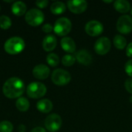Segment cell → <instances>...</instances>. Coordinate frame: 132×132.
Masks as SVG:
<instances>
[{"label":"cell","mask_w":132,"mask_h":132,"mask_svg":"<svg viewBox=\"0 0 132 132\" xmlns=\"http://www.w3.org/2000/svg\"><path fill=\"white\" fill-rule=\"evenodd\" d=\"M24 90L25 84L18 77H11L8 79L2 87L3 94L9 99L21 97Z\"/></svg>","instance_id":"1"},{"label":"cell","mask_w":132,"mask_h":132,"mask_svg":"<svg viewBox=\"0 0 132 132\" xmlns=\"http://www.w3.org/2000/svg\"><path fill=\"white\" fill-rule=\"evenodd\" d=\"M25 48V41L19 36H13L9 39L4 44L5 51L11 55L20 53Z\"/></svg>","instance_id":"2"},{"label":"cell","mask_w":132,"mask_h":132,"mask_svg":"<svg viewBox=\"0 0 132 132\" xmlns=\"http://www.w3.org/2000/svg\"><path fill=\"white\" fill-rule=\"evenodd\" d=\"M72 29V22L67 17H61L58 19L54 24L53 31L59 36H66L70 33Z\"/></svg>","instance_id":"3"},{"label":"cell","mask_w":132,"mask_h":132,"mask_svg":"<svg viewBox=\"0 0 132 132\" xmlns=\"http://www.w3.org/2000/svg\"><path fill=\"white\" fill-rule=\"evenodd\" d=\"M46 87L40 82H32L26 88V94L32 99H39L46 94Z\"/></svg>","instance_id":"4"},{"label":"cell","mask_w":132,"mask_h":132,"mask_svg":"<svg viewBox=\"0 0 132 132\" xmlns=\"http://www.w3.org/2000/svg\"><path fill=\"white\" fill-rule=\"evenodd\" d=\"M25 20L31 26H39L44 21V14L38 9H31L26 12Z\"/></svg>","instance_id":"5"},{"label":"cell","mask_w":132,"mask_h":132,"mask_svg":"<svg viewBox=\"0 0 132 132\" xmlns=\"http://www.w3.org/2000/svg\"><path fill=\"white\" fill-rule=\"evenodd\" d=\"M52 82L57 86H65L71 80L70 73L63 69H56L51 75Z\"/></svg>","instance_id":"6"},{"label":"cell","mask_w":132,"mask_h":132,"mask_svg":"<svg viewBox=\"0 0 132 132\" xmlns=\"http://www.w3.org/2000/svg\"><path fill=\"white\" fill-rule=\"evenodd\" d=\"M62 118L57 114H51L45 119L44 125L47 131L50 132L58 131L62 126Z\"/></svg>","instance_id":"7"},{"label":"cell","mask_w":132,"mask_h":132,"mask_svg":"<svg viewBox=\"0 0 132 132\" xmlns=\"http://www.w3.org/2000/svg\"><path fill=\"white\" fill-rule=\"evenodd\" d=\"M117 29L121 34H129L132 32V17L128 15L120 16L117 22Z\"/></svg>","instance_id":"8"},{"label":"cell","mask_w":132,"mask_h":132,"mask_svg":"<svg viewBox=\"0 0 132 132\" xmlns=\"http://www.w3.org/2000/svg\"><path fill=\"white\" fill-rule=\"evenodd\" d=\"M111 40L106 36L100 37L99 39H97L94 46V49L96 53L101 56L106 55L111 50Z\"/></svg>","instance_id":"9"},{"label":"cell","mask_w":132,"mask_h":132,"mask_svg":"<svg viewBox=\"0 0 132 132\" xmlns=\"http://www.w3.org/2000/svg\"><path fill=\"white\" fill-rule=\"evenodd\" d=\"M85 32L87 35L92 37L98 36L104 32L103 24L97 20H90L85 25Z\"/></svg>","instance_id":"10"},{"label":"cell","mask_w":132,"mask_h":132,"mask_svg":"<svg viewBox=\"0 0 132 132\" xmlns=\"http://www.w3.org/2000/svg\"><path fill=\"white\" fill-rule=\"evenodd\" d=\"M67 6L73 14H81L87 10L88 3L85 0H70L67 2Z\"/></svg>","instance_id":"11"},{"label":"cell","mask_w":132,"mask_h":132,"mask_svg":"<svg viewBox=\"0 0 132 132\" xmlns=\"http://www.w3.org/2000/svg\"><path fill=\"white\" fill-rule=\"evenodd\" d=\"M50 73V68L45 64L36 65L32 70V75L35 78L38 80L46 79Z\"/></svg>","instance_id":"12"},{"label":"cell","mask_w":132,"mask_h":132,"mask_svg":"<svg viewBox=\"0 0 132 132\" xmlns=\"http://www.w3.org/2000/svg\"><path fill=\"white\" fill-rule=\"evenodd\" d=\"M76 60L77 62L84 66H89L91 64L93 61V57L90 53H89L87 50H80L76 53L75 55Z\"/></svg>","instance_id":"13"},{"label":"cell","mask_w":132,"mask_h":132,"mask_svg":"<svg viewBox=\"0 0 132 132\" xmlns=\"http://www.w3.org/2000/svg\"><path fill=\"white\" fill-rule=\"evenodd\" d=\"M57 45V39L53 35H47L43 40V48L46 52L53 51Z\"/></svg>","instance_id":"14"},{"label":"cell","mask_w":132,"mask_h":132,"mask_svg":"<svg viewBox=\"0 0 132 132\" xmlns=\"http://www.w3.org/2000/svg\"><path fill=\"white\" fill-rule=\"evenodd\" d=\"M60 45L62 49L70 54L73 53L76 51V43L74 40L69 36L63 37L60 41Z\"/></svg>","instance_id":"15"},{"label":"cell","mask_w":132,"mask_h":132,"mask_svg":"<svg viewBox=\"0 0 132 132\" xmlns=\"http://www.w3.org/2000/svg\"><path fill=\"white\" fill-rule=\"evenodd\" d=\"M114 8L117 12L125 14L131 10V4L127 0H116L114 2Z\"/></svg>","instance_id":"16"},{"label":"cell","mask_w":132,"mask_h":132,"mask_svg":"<svg viewBox=\"0 0 132 132\" xmlns=\"http://www.w3.org/2000/svg\"><path fill=\"white\" fill-rule=\"evenodd\" d=\"M36 108L39 112L47 114L53 110V103L49 99H42L37 102Z\"/></svg>","instance_id":"17"},{"label":"cell","mask_w":132,"mask_h":132,"mask_svg":"<svg viewBox=\"0 0 132 132\" xmlns=\"http://www.w3.org/2000/svg\"><path fill=\"white\" fill-rule=\"evenodd\" d=\"M12 12L17 16H22L26 13V5L21 1L15 2L11 7Z\"/></svg>","instance_id":"18"},{"label":"cell","mask_w":132,"mask_h":132,"mask_svg":"<svg viewBox=\"0 0 132 132\" xmlns=\"http://www.w3.org/2000/svg\"><path fill=\"white\" fill-rule=\"evenodd\" d=\"M67 9V5L63 2H54L50 6V11L54 15H61Z\"/></svg>","instance_id":"19"},{"label":"cell","mask_w":132,"mask_h":132,"mask_svg":"<svg viewBox=\"0 0 132 132\" xmlns=\"http://www.w3.org/2000/svg\"><path fill=\"white\" fill-rule=\"evenodd\" d=\"M113 43H114V46L118 50H124L128 46L126 38L124 37L122 35H120V34H118V35L114 36V39H113Z\"/></svg>","instance_id":"20"},{"label":"cell","mask_w":132,"mask_h":132,"mask_svg":"<svg viewBox=\"0 0 132 132\" xmlns=\"http://www.w3.org/2000/svg\"><path fill=\"white\" fill-rule=\"evenodd\" d=\"M16 108L21 112H26L29 108V101L26 97H19L15 102Z\"/></svg>","instance_id":"21"},{"label":"cell","mask_w":132,"mask_h":132,"mask_svg":"<svg viewBox=\"0 0 132 132\" xmlns=\"http://www.w3.org/2000/svg\"><path fill=\"white\" fill-rule=\"evenodd\" d=\"M46 62L50 66L55 67L60 63V58H59L57 54H56L54 53H51L47 55Z\"/></svg>","instance_id":"22"},{"label":"cell","mask_w":132,"mask_h":132,"mask_svg":"<svg viewBox=\"0 0 132 132\" xmlns=\"http://www.w3.org/2000/svg\"><path fill=\"white\" fill-rule=\"evenodd\" d=\"M76 57L75 56L72 54H66L62 58V64L65 67H71L73 66L76 62Z\"/></svg>","instance_id":"23"},{"label":"cell","mask_w":132,"mask_h":132,"mask_svg":"<svg viewBox=\"0 0 132 132\" xmlns=\"http://www.w3.org/2000/svg\"><path fill=\"white\" fill-rule=\"evenodd\" d=\"M12 26V21L10 18L7 15H1L0 16V28L2 29H8Z\"/></svg>","instance_id":"24"},{"label":"cell","mask_w":132,"mask_h":132,"mask_svg":"<svg viewBox=\"0 0 132 132\" xmlns=\"http://www.w3.org/2000/svg\"><path fill=\"white\" fill-rule=\"evenodd\" d=\"M13 125L10 121H3L0 122V132H12Z\"/></svg>","instance_id":"25"},{"label":"cell","mask_w":132,"mask_h":132,"mask_svg":"<svg viewBox=\"0 0 132 132\" xmlns=\"http://www.w3.org/2000/svg\"><path fill=\"white\" fill-rule=\"evenodd\" d=\"M125 70L126 72V73L132 78V59L129 60L125 66Z\"/></svg>","instance_id":"26"},{"label":"cell","mask_w":132,"mask_h":132,"mask_svg":"<svg viewBox=\"0 0 132 132\" xmlns=\"http://www.w3.org/2000/svg\"><path fill=\"white\" fill-rule=\"evenodd\" d=\"M125 87L129 94H132V78H129L125 80Z\"/></svg>","instance_id":"27"},{"label":"cell","mask_w":132,"mask_h":132,"mask_svg":"<svg viewBox=\"0 0 132 132\" xmlns=\"http://www.w3.org/2000/svg\"><path fill=\"white\" fill-rule=\"evenodd\" d=\"M49 4V1L47 0H39L36 2V5L39 9H44L46 8Z\"/></svg>","instance_id":"28"},{"label":"cell","mask_w":132,"mask_h":132,"mask_svg":"<svg viewBox=\"0 0 132 132\" xmlns=\"http://www.w3.org/2000/svg\"><path fill=\"white\" fill-rule=\"evenodd\" d=\"M42 30L45 33H50V32H51L53 30V26L50 23H46V24H45V25L43 26Z\"/></svg>","instance_id":"29"},{"label":"cell","mask_w":132,"mask_h":132,"mask_svg":"<svg viewBox=\"0 0 132 132\" xmlns=\"http://www.w3.org/2000/svg\"><path fill=\"white\" fill-rule=\"evenodd\" d=\"M126 55L128 57H132V42L128 43L126 47Z\"/></svg>","instance_id":"30"},{"label":"cell","mask_w":132,"mask_h":132,"mask_svg":"<svg viewBox=\"0 0 132 132\" xmlns=\"http://www.w3.org/2000/svg\"><path fill=\"white\" fill-rule=\"evenodd\" d=\"M30 132H46V131L43 128L36 127V128H34L33 129H32Z\"/></svg>","instance_id":"31"},{"label":"cell","mask_w":132,"mask_h":132,"mask_svg":"<svg viewBox=\"0 0 132 132\" xmlns=\"http://www.w3.org/2000/svg\"><path fill=\"white\" fill-rule=\"evenodd\" d=\"M104 2H105V3H111V2H114V1H112V0H111V1H104Z\"/></svg>","instance_id":"32"},{"label":"cell","mask_w":132,"mask_h":132,"mask_svg":"<svg viewBox=\"0 0 132 132\" xmlns=\"http://www.w3.org/2000/svg\"><path fill=\"white\" fill-rule=\"evenodd\" d=\"M5 2H12V1H6V0H4Z\"/></svg>","instance_id":"33"},{"label":"cell","mask_w":132,"mask_h":132,"mask_svg":"<svg viewBox=\"0 0 132 132\" xmlns=\"http://www.w3.org/2000/svg\"><path fill=\"white\" fill-rule=\"evenodd\" d=\"M130 102H131V103L132 104V96L131 97H130Z\"/></svg>","instance_id":"34"},{"label":"cell","mask_w":132,"mask_h":132,"mask_svg":"<svg viewBox=\"0 0 132 132\" xmlns=\"http://www.w3.org/2000/svg\"><path fill=\"white\" fill-rule=\"evenodd\" d=\"M131 15H132V9H131Z\"/></svg>","instance_id":"35"},{"label":"cell","mask_w":132,"mask_h":132,"mask_svg":"<svg viewBox=\"0 0 132 132\" xmlns=\"http://www.w3.org/2000/svg\"><path fill=\"white\" fill-rule=\"evenodd\" d=\"M0 10H1V8H0Z\"/></svg>","instance_id":"36"}]
</instances>
